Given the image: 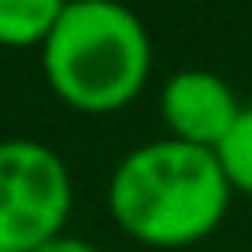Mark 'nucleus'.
<instances>
[{"instance_id": "423d86ee", "label": "nucleus", "mask_w": 252, "mask_h": 252, "mask_svg": "<svg viewBox=\"0 0 252 252\" xmlns=\"http://www.w3.org/2000/svg\"><path fill=\"white\" fill-rule=\"evenodd\" d=\"M217 161H220L232 193H248L252 197V106L240 110V118L232 122V130L217 146Z\"/></svg>"}, {"instance_id": "f03ea898", "label": "nucleus", "mask_w": 252, "mask_h": 252, "mask_svg": "<svg viewBox=\"0 0 252 252\" xmlns=\"http://www.w3.org/2000/svg\"><path fill=\"white\" fill-rule=\"evenodd\" d=\"M150 32L146 24L110 0L63 4L47 43L43 75L51 91L87 114H110L134 102L150 79Z\"/></svg>"}, {"instance_id": "f257e3e1", "label": "nucleus", "mask_w": 252, "mask_h": 252, "mask_svg": "<svg viewBox=\"0 0 252 252\" xmlns=\"http://www.w3.org/2000/svg\"><path fill=\"white\" fill-rule=\"evenodd\" d=\"M114 220L142 244L181 248L209 236L232 201V185L213 150L173 138L130 150L106 189Z\"/></svg>"}, {"instance_id": "0eeeda50", "label": "nucleus", "mask_w": 252, "mask_h": 252, "mask_svg": "<svg viewBox=\"0 0 252 252\" xmlns=\"http://www.w3.org/2000/svg\"><path fill=\"white\" fill-rule=\"evenodd\" d=\"M35 252H102V248L91 244V240H79V236H55V240H47Z\"/></svg>"}, {"instance_id": "7ed1b4c3", "label": "nucleus", "mask_w": 252, "mask_h": 252, "mask_svg": "<svg viewBox=\"0 0 252 252\" xmlns=\"http://www.w3.org/2000/svg\"><path fill=\"white\" fill-rule=\"evenodd\" d=\"M71 213V173L63 158L32 138L0 142V248L35 252L63 236Z\"/></svg>"}, {"instance_id": "39448f33", "label": "nucleus", "mask_w": 252, "mask_h": 252, "mask_svg": "<svg viewBox=\"0 0 252 252\" xmlns=\"http://www.w3.org/2000/svg\"><path fill=\"white\" fill-rule=\"evenodd\" d=\"M63 4L59 0H0V43L4 47H43Z\"/></svg>"}, {"instance_id": "6e6552de", "label": "nucleus", "mask_w": 252, "mask_h": 252, "mask_svg": "<svg viewBox=\"0 0 252 252\" xmlns=\"http://www.w3.org/2000/svg\"><path fill=\"white\" fill-rule=\"evenodd\" d=\"M0 252H12V248H0Z\"/></svg>"}, {"instance_id": "20e7f679", "label": "nucleus", "mask_w": 252, "mask_h": 252, "mask_svg": "<svg viewBox=\"0 0 252 252\" xmlns=\"http://www.w3.org/2000/svg\"><path fill=\"white\" fill-rule=\"evenodd\" d=\"M158 110H161V122L169 126L173 142L201 146V150L217 154V146L224 142V134L232 130V122L240 118L244 106L236 102V91L220 75L185 67L161 87Z\"/></svg>"}]
</instances>
